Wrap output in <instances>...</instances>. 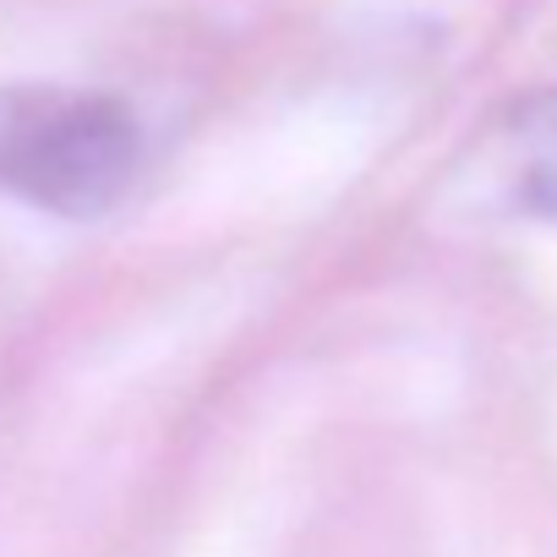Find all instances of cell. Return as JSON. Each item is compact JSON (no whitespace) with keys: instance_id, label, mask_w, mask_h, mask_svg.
Here are the masks:
<instances>
[{"instance_id":"cell-2","label":"cell","mask_w":557,"mask_h":557,"mask_svg":"<svg viewBox=\"0 0 557 557\" xmlns=\"http://www.w3.org/2000/svg\"><path fill=\"white\" fill-rule=\"evenodd\" d=\"M492 175L513 213L557 230V88H541L492 132Z\"/></svg>"},{"instance_id":"cell-1","label":"cell","mask_w":557,"mask_h":557,"mask_svg":"<svg viewBox=\"0 0 557 557\" xmlns=\"http://www.w3.org/2000/svg\"><path fill=\"white\" fill-rule=\"evenodd\" d=\"M143 170L132 104L94 88L12 83L0 88V197L55 219L110 213Z\"/></svg>"}]
</instances>
